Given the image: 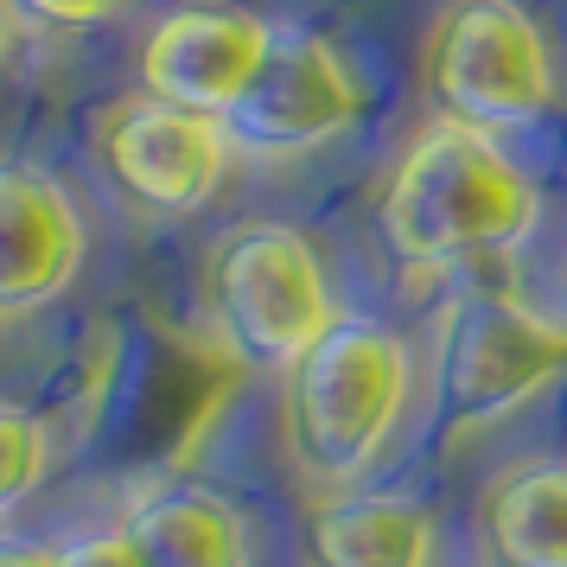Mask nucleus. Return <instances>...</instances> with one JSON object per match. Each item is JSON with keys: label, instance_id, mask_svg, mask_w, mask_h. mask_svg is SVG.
<instances>
[{"label": "nucleus", "instance_id": "obj_1", "mask_svg": "<svg viewBox=\"0 0 567 567\" xmlns=\"http://www.w3.org/2000/svg\"><path fill=\"white\" fill-rule=\"evenodd\" d=\"M370 210H377L389 261L421 281L511 261L548 224L536 173L504 141L434 122V115L389 154Z\"/></svg>", "mask_w": 567, "mask_h": 567}, {"label": "nucleus", "instance_id": "obj_2", "mask_svg": "<svg viewBox=\"0 0 567 567\" xmlns=\"http://www.w3.org/2000/svg\"><path fill=\"white\" fill-rule=\"evenodd\" d=\"M421 402V351L389 319L344 312L332 332L281 377L287 472L319 491H358L395 453Z\"/></svg>", "mask_w": 567, "mask_h": 567}, {"label": "nucleus", "instance_id": "obj_3", "mask_svg": "<svg viewBox=\"0 0 567 567\" xmlns=\"http://www.w3.org/2000/svg\"><path fill=\"white\" fill-rule=\"evenodd\" d=\"M198 312L217 358L287 377L344 319V293L312 230L287 217H236L205 243Z\"/></svg>", "mask_w": 567, "mask_h": 567}, {"label": "nucleus", "instance_id": "obj_4", "mask_svg": "<svg viewBox=\"0 0 567 567\" xmlns=\"http://www.w3.org/2000/svg\"><path fill=\"white\" fill-rule=\"evenodd\" d=\"M567 377V312L516 281H465L434 319L421 395L440 440H491Z\"/></svg>", "mask_w": 567, "mask_h": 567}, {"label": "nucleus", "instance_id": "obj_5", "mask_svg": "<svg viewBox=\"0 0 567 567\" xmlns=\"http://www.w3.org/2000/svg\"><path fill=\"white\" fill-rule=\"evenodd\" d=\"M414 83L434 122L491 141L542 128L567 96L561 45L529 0H446L421 32Z\"/></svg>", "mask_w": 567, "mask_h": 567}, {"label": "nucleus", "instance_id": "obj_6", "mask_svg": "<svg viewBox=\"0 0 567 567\" xmlns=\"http://www.w3.org/2000/svg\"><path fill=\"white\" fill-rule=\"evenodd\" d=\"M83 154L109 198L147 224H185V217L210 210L243 166L230 128L217 115L147 96L141 83L96 109Z\"/></svg>", "mask_w": 567, "mask_h": 567}, {"label": "nucleus", "instance_id": "obj_7", "mask_svg": "<svg viewBox=\"0 0 567 567\" xmlns=\"http://www.w3.org/2000/svg\"><path fill=\"white\" fill-rule=\"evenodd\" d=\"M363 115H370V83H363L358 58L312 27H275L256 83L236 96L224 128L243 159L293 166V159L332 154L338 141H351Z\"/></svg>", "mask_w": 567, "mask_h": 567}, {"label": "nucleus", "instance_id": "obj_8", "mask_svg": "<svg viewBox=\"0 0 567 567\" xmlns=\"http://www.w3.org/2000/svg\"><path fill=\"white\" fill-rule=\"evenodd\" d=\"M96 230L83 192L58 166L0 154V332L45 319L90 275Z\"/></svg>", "mask_w": 567, "mask_h": 567}, {"label": "nucleus", "instance_id": "obj_9", "mask_svg": "<svg viewBox=\"0 0 567 567\" xmlns=\"http://www.w3.org/2000/svg\"><path fill=\"white\" fill-rule=\"evenodd\" d=\"M268 39H275V20H261L236 0H179L147 20L134 45V78L147 96H166V103L224 122L236 96L256 83Z\"/></svg>", "mask_w": 567, "mask_h": 567}, {"label": "nucleus", "instance_id": "obj_10", "mask_svg": "<svg viewBox=\"0 0 567 567\" xmlns=\"http://www.w3.org/2000/svg\"><path fill=\"white\" fill-rule=\"evenodd\" d=\"M440 555H446L440 516L409 491H319L300 511L307 567H440Z\"/></svg>", "mask_w": 567, "mask_h": 567}, {"label": "nucleus", "instance_id": "obj_11", "mask_svg": "<svg viewBox=\"0 0 567 567\" xmlns=\"http://www.w3.org/2000/svg\"><path fill=\"white\" fill-rule=\"evenodd\" d=\"M115 523L128 529L147 567H256V529L224 491L154 472L128 485Z\"/></svg>", "mask_w": 567, "mask_h": 567}, {"label": "nucleus", "instance_id": "obj_12", "mask_svg": "<svg viewBox=\"0 0 567 567\" xmlns=\"http://www.w3.org/2000/svg\"><path fill=\"white\" fill-rule=\"evenodd\" d=\"M485 567H567V453H523L485 478L472 504Z\"/></svg>", "mask_w": 567, "mask_h": 567}, {"label": "nucleus", "instance_id": "obj_13", "mask_svg": "<svg viewBox=\"0 0 567 567\" xmlns=\"http://www.w3.org/2000/svg\"><path fill=\"white\" fill-rule=\"evenodd\" d=\"M52 465H58L52 421L27 402H13V395H0V529L45 491Z\"/></svg>", "mask_w": 567, "mask_h": 567}, {"label": "nucleus", "instance_id": "obj_14", "mask_svg": "<svg viewBox=\"0 0 567 567\" xmlns=\"http://www.w3.org/2000/svg\"><path fill=\"white\" fill-rule=\"evenodd\" d=\"M0 7H7L13 27L45 39V45H78V39L109 32L128 13V0H0Z\"/></svg>", "mask_w": 567, "mask_h": 567}, {"label": "nucleus", "instance_id": "obj_15", "mask_svg": "<svg viewBox=\"0 0 567 567\" xmlns=\"http://www.w3.org/2000/svg\"><path fill=\"white\" fill-rule=\"evenodd\" d=\"M58 567H147V561L128 542V529L109 516V523H83L71 536H58Z\"/></svg>", "mask_w": 567, "mask_h": 567}, {"label": "nucleus", "instance_id": "obj_16", "mask_svg": "<svg viewBox=\"0 0 567 567\" xmlns=\"http://www.w3.org/2000/svg\"><path fill=\"white\" fill-rule=\"evenodd\" d=\"M0 567H58V542H39V536H13V529H0Z\"/></svg>", "mask_w": 567, "mask_h": 567}, {"label": "nucleus", "instance_id": "obj_17", "mask_svg": "<svg viewBox=\"0 0 567 567\" xmlns=\"http://www.w3.org/2000/svg\"><path fill=\"white\" fill-rule=\"evenodd\" d=\"M13 52H20V27L7 20V7H0V71L13 64Z\"/></svg>", "mask_w": 567, "mask_h": 567}, {"label": "nucleus", "instance_id": "obj_18", "mask_svg": "<svg viewBox=\"0 0 567 567\" xmlns=\"http://www.w3.org/2000/svg\"><path fill=\"white\" fill-rule=\"evenodd\" d=\"M561 312H567V275H561Z\"/></svg>", "mask_w": 567, "mask_h": 567}]
</instances>
